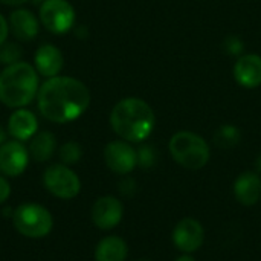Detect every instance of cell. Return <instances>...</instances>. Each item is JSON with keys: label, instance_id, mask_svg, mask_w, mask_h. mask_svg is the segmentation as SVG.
<instances>
[{"label": "cell", "instance_id": "obj_1", "mask_svg": "<svg viewBox=\"0 0 261 261\" xmlns=\"http://www.w3.org/2000/svg\"><path fill=\"white\" fill-rule=\"evenodd\" d=\"M40 113L57 124L70 122L80 118L90 104L87 86L70 76L49 78L37 93Z\"/></svg>", "mask_w": 261, "mask_h": 261}, {"label": "cell", "instance_id": "obj_2", "mask_svg": "<svg viewBox=\"0 0 261 261\" xmlns=\"http://www.w3.org/2000/svg\"><path fill=\"white\" fill-rule=\"evenodd\" d=\"M154 112L139 98L121 99L110 113V125L113 132L127 142L145 141L154 128Z\"/></svg>", "mask_w": 261, "mask_h": 261}, {"label": "cell", "instance_id": "obj_3", "mask_svg": "<svg viewBox=\"0 0 261 261\" xmlns=\"http://www.w3.org/2000/svg\"><path fill=\"white\" fill-rule=\"evenodd\" d=\"M38 72L24 61L8 66L0 73V101L12 109H23L38 93Z\"/></svg>", "mask_w": 261, "mask_h": 261}, {"label": "cell", "instance_id": "obj_4", "mask_svg": "<svg viewBox=\"0 0 261 261\" xmlns=\"http://www.w3.org/2000/svg\"><path fill=\"white\" fill-rule=\"evenodd\" d=\"M168 150L174 162L180 167L196 171L202 170L211 158L208 142L194 132H177L168 142Z\"/></svg>", "mask_w": 261, "mask_h": 261}, {"label": "cell", "instance_id": "obj_5", "mask_svg": "<svg viewBox=\"0 0 261 261\" xmlns=\"http://www.w3.org/2000/svg\"><path fill=\"white\" fill-rule=\"evenodd\" d=\"M12 223L17 232L28 239H43L54 228V219L49 210L34 202L18 205L12 213Z\"/></svg>", "mask_w": 261, "mask_h": 261}, {"label": "cell", "instance_id": "obj_6", "mask_svg": "<svg viewBox=\"0 0 261 261\" xmlns=\"http://www.w3.org/2000/svg\"><path fill=\"white\" fill-rule=\"evenodd\" d=\"M43 184L52 196L63 200H70L81 191V180L78 174L64 164H55L46 168Z\"/></svg>", "mask_w": 261, "mask_h": 261}, {"label": "cell", "instance_id": "obj_7", "mask_svg": "<svg viewBox=\"0 0 261 261\" xmlns=\"http://www.w3.org/2000/svg\"><path fill=\"white\" fill-rule=\"evenodd\" d=\"M40 21L52 34H66L75 23V9L67 0H44L40 5Z\"/></svg>", "mask_w": 261, "mask_h": 261}, {"label": "cell", "instance_id": "obj_8", "mask_svg": "<svg viewBox=\"0 0 261 261\" xmlns=\"http://www.w3.org/2000/svg\"><path fill=\"white\" fill-rule=\"evenodd\" d=\"M171 240L182 254H194L202 248L205 242V229L199 220L185 217L174 226Z\"/></svg>", "mask_w": 261, "mask_h": 261}, {"label": "cell", "instance_id": "obj_9", "mask_svg": "<svg viewBox=\"0 0 261 261\" xmlns=\"http://www.w3.org/2000/svg\"><path fill=\"white\" fill-rule=\"evenodd\" d=\"M104 162L116 174H128L138 165V151L127 141H112L104 148Z\"/></svg>", "mask_w": 261, "mask_h": 261}, {"label": "cell", "instance_id": "obj_10", "mask_svg": "<svg viewBox=\"0 0 261 261\" xmlns=\"http://www.w3.org/2000/svg\"><path fill=\"white\" fill-rule=\"evenodd\" d=\"M29 164V150L20 141H8L0 145V173L6 177H17L24 173Z\"/></svg>", "mask_w": 261, "mask_h": 261}, {"label": "cell", "instance_id": "obj_11", "mask_svg": "<svg viewBox=\"0 0 261 261\" xmlns=\"http://www.w3.org/2000/svg\"><path fill=\"white\" fill-rule=\"evenodd\" d=\"M92 222L98 229L109 231L116 228L124 216V206L119 199L113 196L99 197L92 206Z\"/></svg>", "mask_w": 261, "mask_h": 261}, {"label": "cell", "instance_id": "obj_12", "mask_svg": "<svg viewBox=\"0 0 261 261\" xmlns=\"http://www.w3.org/2000/svg\"><path fill=\"white\" fill-rule=\"evenodd\" d=\"M234 197L243 206H254L261 199V177L258 173L245 171L234 182Z\"/></svg>", "mask_w": 261, "mask_h": 261}, {"label": "cell", "instance_id": "obj_13", "mask_svg": "<svg viewBox=\"0 0 261 261\" xmlns=\"http://www.w3.org/2000/svg\"><path fill=\"white\" fill-rule=\"evenodd\" d=\"M234 78L246 89H255L261 86V57L257 54H248L237 60L234 66Z\"/></svg>", "mask_w": 261, "mask_h": 261}, {"label": "cell", "instance_id": "obj_14", "mask_svg": "<svg viewBox=\"0 0 261 261\" xmlns=\"http://www.w3.org/2000/svg\"><path fill=\"white\" fill-rule=\"evenodd\" d=\"M38 122L32 112L24 109H17L8 119V132L9 135L20 142L29 141L37 135Z\"/></svg>", "mask_w": 261, "mask_h": 261}, {"label": "cell", "instance_id": "obj_15", "mask_svg": "<svg viewBox=\"0 0 261 261\" xmlns=\"http://www.w3.org/2000/svg\"><path fill=\"white\" fill-rule=\"evenodd\" d=\"M35 70L47 78H54L63 69V54L54 44H43L34 55Z\"/></svg>", "mask_w": 261, "mask_h": 261}, {"label": "cell", "instance_id": "obj_16", "mask_svg": "<svg viewBox=\"0 0 261 261\" xmlns=\"http://www.w3.org/2000/svg\"><path fill=\"white\" fill-rule=\"evenodd\" d=\"M9 29L20 41H31L38 34V20L28 9H15L9 17Z\"/></svg>", "mask_w": 261, "mask_h": 261}, {"label": "cell", "instance_id": "obj_17", "mask_svg": "<svg viewBox=\"0 0 261 261\" xmlns=\"http://www.w3.org/2000/svg\"><path fill=\"white\" fill-rule=\"evenodd\" d=\"M127 255L128 246L124 239L118 236L102 239L95 248V261H125Z\"/></svg>", "mask_w": 261, "mask_h": 261}, {"label": "cell", "instance_id": "obj_18", "mask_svg": "<svg viewBox=\"0 0 261 261\" xmlns=\"http://www.w3.org/2000/svg\"><path fill=\"white\" fill-rule=\"evenodd\" d=\"M57 148V139L50 132H40L37 133L29 144V156L37 162L49 161Z\"/></svg>", "mask_w": 261, "mask_h": 261}, {"label": "cell", "instance_id": "obj_19", "mask_svg": "<svg viewBox=\"0 0 261 261\" xmlns=\"http://www.w3.org/2000/svg\"><path fill=\"white\" fill-rule=\"evenodd\" d=\"M242 139V135H240V130L236 127V125H231V124H225L222 127H219L214 133V144L219 147V148H234L236 145H239Z\"/></svg>", "mask_w": 261, "mask_h": 261}, {"label": "cell", "instance_id": "obj_20", "mask_svg": "<svg viewBox=\"0 0 261 261\" xmlns=\"http://www.w3.org/2000/svg\"><path fill=\"white\" fill-rule=\"evenodd\" d=\"M83 156L81 145L75 141H69L61 145L60 148V159L64 165H73L76 164Z\"/></svg>", "mask_w": 261, "mask_h": 261}, {"label": "cell", "instance_id": "obj_21", "mask_svg": "<svg viewBox=\"0 0 261 261\" xmlns=\"http://www.w3.org/2000/svg\"><path fill=\"white\" fill-rule=\"evenodd\" d=\"M21 58V49L17 43H3L0 44V63L11 66L18 63Z\"/></svg>", "mask_w": 261, "mask_h": 261}, {"label": "cell", "instance_id": "obj_22", "mask_svg": "<svg viewBox=\"0 0 261 261\" xmlns=\"http://www.w3.org/2000/svg\"><path fill=\"white\" fill-rule=\"evenodd\" d=\"M138 151V165L142 168H151L158 162V153L151 145H142Z\"/></svg>", "mask_w": 261, "mask_h": 261}, {"label": "cell", "instance_id": "obj_23", "mask_svg": "<svg viewBox=\"0 0 261 261\" xmlns=\"http://www.w3.org/2000/svg\"><path fill=\"white\" fill-rule=\"evenodd\" d=\"M225 47L229 54H240L243 50V43L239 37H228L225 41Z\"/></svg>", "mask_w": 261, "mask_h": 261}, {"label": "cell", "instance_id": "obj_24", "mask_svg": "<svg viewBox=\"0 0 261 261\" xmlns=\"http://www.w3.org/2000/svg\"><path fill=\"white\" fill-rule=\"evenodd\" d=\"M135 191H136V184H135V180H133V179L125 177L124 180H121V182H119V193H121L122 196L130 197V196H133V194H135Z\"/></svg>", "mask_w": 261, "mask_h": 261}, {"label": "cell", "instance_id": "obj_25", "mask_svg": "<svg viewBox=\"0 0 261 261\" xmlns=\"http://www.w3.org/2000/svg\"><path fill=\"white\" fill-rule=\"evenodd\" d=\"M11 196V185L6 180V177L0 176V205L5 203Z\"/></svg>", "mask_w": 261, "mask_h": 261}, {"label": "cell", "instance_id": "obj_26", "mask_svg": "<svg viewBox=\"0 0 261 261\" xmlns=\"http://www.w3.org/2000/svg\"><path fill=\"white\" fill-rule=\"evenodd\" d=\"M9 34V23L5 20V17L0 14V44H3Z\"/></svg>", "mask_w": 261, "mask_h": 261}, {"label": "cell", "instance_id": "obj_27", "mask_svg": "<svg viewBox=\"0 0 261 261\" xmlns=\"http://www.w3.org/2000/svg\"><path fill=\"white\" fill-rule=\"evenodd\" d=\"M3 5H9V6H18V5H23L26 3L28 0H0Z\"/></svg>", "mask_w": 261, "mask_h": 261}, {"label": "cell", "instance_id": "obj_28", "mask_svg": "<svg viewBox=\"0 0 261 261\" xmlns=\"http://www.w3.org/2000/svg\"><path fill=\"white\" fill-rule=\"evenodd\" d=\"M174 261H196V260L191 257V254H182L180 257H177Z\"/></svg>", "mask_w": 261, "mask_h": 261}, {"label": "cell", "instance_id": "obj_29", "mask_svg": "<svg viewBox=\"0 0 261 261\" xmlns=\"http://www.w3.org/2000/svg\"><path fill=\"white\" fill-rule=\"evenodd\" d=\"M6 142V132L0 127V145H3Z\"/></svg>", "mask_w": 261, "mask_h": 261}, {"label": "cell", "instance_id": "obj_30", "mask_svg": "<svg viewBox=\"0 0 261 261\" xmlns=\"http://www.w3.org/2000/svg\"><path fill=\"white\" fill-rule=\"evenodd\" d=\"M255 168H257V173L261 174V154H258V158L255 161Z\"/></svg>", "mask_w": 261, "mask_h": 261}, {"label": "cell", "instance_id": "obj_31", "mask_svg": "<svg viewBox=\"0 0 261 261\" xmlns=\"http://www.w3.org/2000/svg\"><path fill=\"white\" fill-rule=\"evenodd\" d=\"M43 2H44V0H32V3H34V5H41Z\"/></svg>", "mask_w": 261, "mask_h": 261}, {"label": "cell", "instance_id": "obj_32", "mask_svg": "<svg viewBox=\"0 0 261 261\" xmlns=\"http://www.w3.org/2000/svg\"><path fill=\"white\" fill-rule=\"evenodd\" d=\"M138 261H150V260H138Z\"/></svg>", "mask_w": 261, "mask_h": 261}]
</instances>
